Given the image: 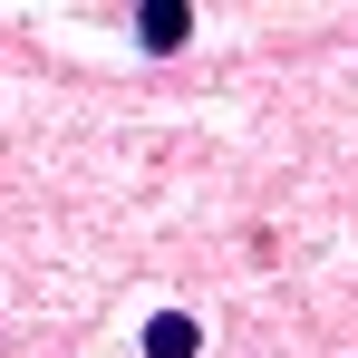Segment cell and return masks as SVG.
<instances>
[{"label":"cell","instance_id":"2","mask_svg":"<svg viewBox=\"0 0 358 358\" xmlns=\"http://www.w3.org/2000/svg\"><path fill=\"white\" fill-rule=\"evenodd\" d=\"M145 39H155V49H175V39H184V10H165V0H155V10H145Z\"/></svg>","mask_w":358,"mask_h":358},{"label":"cell","instance_id":"1","mask_svg":"<svg viewBox=\"0 0 358 358\" xmlns=\"http://www.w3.org/2000/svg\"><path fill=\"white\" fill-rule=\"evenodd\" d=\"M145 349H155V358H184V349H194V320H184V310H165V320L145 329Z\"/></svg>","mask_w":358,"mask_h":358}]
</instances>
